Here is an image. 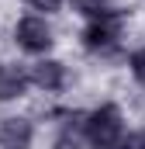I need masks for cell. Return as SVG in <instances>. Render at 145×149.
Returning <instances> with one entry per match:
<instances>
[{
  "mask_svg": "<svg viewBox=\"0 0 145 149\" xmlns=\"http://www.w3.org/2000/svg\"><path fill=\"white\" fill-rule=\"evenodd\" d=\"M31 146V121L28 118H3L0 149H28Z\"/></svg>",
  "mask_w": 145,
  "mask_h": 149,
  "instance_id": "obj_4",
  "label": "cell"
},
{
  "mask_svg": "<svg viewBox=\"0 0 145 149\" xmlns=\"http://www.w3.org/2000/svg\"><path fill=\"white\" fill-rule=\"evenodd\" d=\"M28 3H31L35 10H59V3H62V0H28Z\"/></svg>",
  "mask_w": 145,
  "mask_h": 149,
  "instance_id": "obj_11",
  "label": "cell"
},
{
  "mask_svg": "<svg viewBox=\"0 0 145 149\" xmlns=\"http://www.w3.org/2000/svg\"><path fill=\"white\" fill-rule=\"evenodd\" d=\"M72 7L79 14H86V17H97V14L107 10V0H72Z\"/></svg>",
  "mask_w": 145,
  "mask_h": 149,
  "instance_id": "obj_8",
  "label": "cell"
},
{
  "mask_svg": "<svg viewBox=\"0 0 145 149\" xmlns=\"http://www.w3.org/2000/svg\"><path fill=\"white\" fill-rule=\"evenodd\" d=\"M31 76L24 73L17 63H0V101H14L28 90Z\"/></svg>",
  "mask_w": 145,
  "mask_h": 149,
  "instance_id": "obj_5",
  "label": "cell"
},
{
  "mask_svg": "<svg viewBox=\"0 0 145 149\" xmlns=\"http://www.w3.org/2000/svg\"><path fill=\"white\" fill-rule=\"evenodd\" d=\"M17 45L28 49V52H45L52 45V31L41 17H24L17 24Z\"/></svg>",
  "mask_w": 145,
  "mask_h": 149,
  "instance_id": "obj_3",
  "label": "cell"
},
{
  "mask_svg": "<svg viewBox=\"0 0 145 149\" xmlns=\"http://www.w3.org/2000/svg\"><path fill=\"white\" fill-rule=\"evenodd\" d=\"M31 83L41 87V90H59L62 83H66V70H62V63H55V59H41L31 66Z\"/></svg>",
  "mask_w": 145,
  "mask_h": 149,
  "instance_id": "obj_6",
  "label": "cell"
},
{
  "mask_svg": "<svg viewBox=\"0 0 145 149\" xmlns=\"http://www.w3.org/2000/svg\"><path fill=\"white\" fill-rule=\"evenodd\" d=\"M86 142L93 149H124V125L114 104H104L86 114Z\"/></svg>",
  "mask_w": 145,
  "mask_h": 149,
  "instance_id": "obj_1",
  "label": "cell"
},
{
  "mask_svg": "<svg viewBox=\"0 0 145 149\" xmlns=\"http://www.w3.org/2000/svg\"><path fill=\"white\" fill-rule=\"evenodd\" d=\"M86 139V114H66L62 128H59V149H79Z\"/></svg>",
  "mask_w": 145,
  "mask_h": 149,
  "instance_id": "obj_7",
  "label": "cell"
},
{
  "mask_svg": "<svg viewBox=\"0 0 145 149\" xmlns=\"http://www.w3.org/2000/svg\"><path fill=\"white\" fill-rule=\"evenodd\" d=\"M131 73H135V80L145 87V45L131 52Z\"/></svg>",
  "mask_w": 145,
  "mask_h": 149,
  "instance_id": "obj_9",
  "label": "cell"
},
{
  "mask_svg": "<svg viewBox=\"0 0 145 149\" xmlns=\"http://www.w3.org/2000/svg\"><path fill=\"white\" fill-rule=\"evenodd\" d=\"M117 38H121V14L104 10V14L90 17V24L83 31V45L90 52H110V49H117Z\"/></svg>",
  "mask_w": 145,
  "mask_h": 149,
  "instance_id": "obj_2",
  "label": "cell"
},
{
  "mask_svg": "<svg viewBox=\"0 0 145 149\" xmlns=\"http://www.w3.org/2000/svg\"><path fill=\"white\" fill-rule=\"evenodd\" d=\"M124 149H145V128L135 132V135H128V139H124Z\"/></svg>",
  "mask_w": 145,
  "mask_h": 149,
  "instance_id": "obj_10",
  "label": "cell"
}]
</instances>
